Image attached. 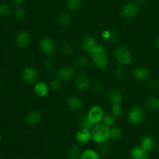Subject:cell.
Wrapping results in <instances>:
<instances>
[{"mask_svg": "<svg viewBox=\"0 0 159 159\" xmlns=\"http://www.w3.org/2000/svg\"><path fill=\"white\" fill-rule=\"evenodd\" d=\"M111 113H113L115 116L119 117L123 114V108L121 104H115L111 107Z\"/></svg>", "mask_w": 159, "mask_h": 159, "instance_id": "obj_36", "label": "cell"}, {"mask_svg": "<svg viewBox=\"0 0 159 159\" xmlns=\"http://www.w3.org/2000/svg\"><path fill=\"white\" fill-rule=\"evenodd\" d=\"M148 86L152 90H158L159 89V82L158 80H155V79L150 80L148 82Z\"/></svg>", "mask_w": 159, "mask_h": 159, "instance_id": "obj_40", "label": "cell"}, {"mask_svg": "<svg viewBox=\"0 0 159 159\" xmlns=\"http://www.w3.org/2000/svg\"><path fill=\"white\" fill-rule=\"evenodd\" d=\"M43 67H44V69L47 72L53 73L56 71V62L54 61V59L49 57L44 61Z\"/></svg>", "mask_w": 159, "mask_h": 159, "instance_id": "obj_32", "label": "cell"}, {"mask_svg": "<svg viewBox=\"0 0 159 159\" xmlns=\"http://www.w3.org/2000/svg\"><path fill=\"white\" fill-rule=\"evenodd\" d=\"M34 94L39 98L46 97L50 92V86L43 81H38L34 84Z\"/></svg>", "mask_w": 159, "mask_h": 159, "instance_id": "obj_17", "label": "cell"}, {"mask_svg": "<svg viewBox=\"0 0 159 159\" xmlns=\"http://www.w3.org/2000/svg\"><path fill=\"white\" fill-rule=\"evenodd\" d=\"M107 99L111 105L122 104L124 102V96L120 90L116 89H111L107 92Z\"/></svg>", "mask_w": 159, "mask_h": 159, "instance_id": "obj_18", "label": "cell"}, {"mask_svg": "<svg viewBox=\"0 0 159 159\" xmlns=\"http://www.w3.org/2000/svg\"><path fill=\"white\" fill-rule=\"evenodd\" d=\"M65 103H66L68 108L73 111H79V110H82L83 107V101L79 96H75V95L68 96L65 100Z\"/></svg>", "mask_w": 159, "mask_h": 159, "instance_id": "obj_14", "label": "cell"}, {"mask_svg": "<svg viewBox=\"0 0 159 159\" xmlns=\"http://www.w3.org/2000/svg\"><path fill=\"white\" fill-rule=\"evenodd\" d=\"M99 145H100V147H99V152L101 155H103V156L105 155L106 156V155H108L110 153V152H111V148L107 144V142L102 144H99Z\"/></svg>", "mask_w": 159, "mask_h": 159, "instance_id": "obj_37", "label": "cell"}, {"mask_svg": "<svg viewBox=\"0 0 159 159\" xmlns=\"http://www.w3.org/2000/svg\"><path fill=\"white\" fill-rule=\"evenodd\" d=\"M22 79L27 84H35L38 80V71L34 67L27 65L21 71Z\"/></svg>", "mask_w": 159, "mask_h": 159, "instance_id": "obj_8", "label": "cell"}, {"mask_svg": "<svg viewBox=\"0 0 159 159\" xmlns=\"http://www.w3.org/2000/svg\"><path fill=\"white\" fill-rule=\"evenodd\" d=\"M90 65V61L88 57H84V56H80L78 57L75 61V66L79 69H85L89 68Z\"/></svg>", "mask_w": 159, "mask_h": 159, "instance_id": "obj_25", "label": "cell"}, {"mask_svg": "<svg viewBox=\"0 0 159 159\" xmlns=\"http://www.w3.org/2000/svg\"><path fill=\"white\" fill-rule=\"evenodd\" d=\"M134 1L137 2L141 3V2H144V1H145V0H134Z\"/></svg>", "mask_w": 159, "mask_h": 159, "instance_id": "obj_44", "label": "cell"}, {"mask_svg": "<svg viewBox=\"0 0 159 159\" xmlns=\"http://www.w3.org/2000/svg\"><path fill=\"white\" fill-rule=\"evenodd\" d=\"M146 117L145 111L140 107H132L127 113V120L133 125H139L144 122Z\"/></svg>", "mask_w": 159, "mask_h": 159, "instance_id": "obj_4", "label": "cell"}, {"mask_svg": "<svg viewBox=\"0 0 159 159\" xmlns=\"http://www.w3.org/2000/svg\"><path fill=\"white\" fill-rule=\"evenodd\" d=\"M145 107L151 112H157L159 110V98L155 96L148 98L145 101Z\"/></svg>", "mask_w": 159, "mask_h": 159, "instance_id": "obj_23", "label": "cell"}, {"mask_svg": "<svg viewBox=\"0 0 159 159\" xmlns=\"http://www.w3.org/2000/svg\"><path fill=\"white\" fill-rule=\"evenodd\" d=\"M78 123H79V125L80 126L81 128L92 129L93 127V124L89 120L87 114H81L78 118Z\"/></svg>", "mask_w": 159, "mask_h": 159, "instance_id": "obj_30", "label": "cell"}, {"mask_svg": "<svg viewBox=\"0 0 159 159\" xmlns=\"http://www.w3.org/2000/svg\"><path fill=\"white\" fill-rule=\"evenodd\" d=\"M82 0H68L67 8L71 12H77L82 7Z\"/></svg>", "mask_w": 159, "mask_h": 159, "instance_id": "obj_26", "label": "cell"}, {"mask_svg": "<svg viewBox=\"0 0 159 159\" xmlns=\"http://www.w3.org/2000/svg\"><path fill=\"white\" fill-rule=\"evenodd\" d=\"M132 76L137 81L143 82V81L148 80L150 78L151 73L150 71L147 68H145V67L138 66L133 69V71H132Z\"/></svg>", "mask_w": 159, "mask_h": 159, "instance_id": "obj_16", "label": "cell"}, {"mask_svg": "<svg viewBox=\"0 0 159 159\" xmlns=\"http://www.w3.org/2000/svg\"><path fill=\"white\" fill-rule=\"evenodd\" d=\"M80 159H101V155L94 149L88 148L82 151Z\"/></svg>", "mask_w": 159, "mask_h": 159, "instance_id": "obj_24", "label": "cell"}, {"mask_svg": "<svg viewBox=\"0 0 159 159\" xmlns=\"http://www.w3.org/2000/svg\"><path fill=\"white\" fill-rule=\"evenodd\" d=\"M61 53L65 57H70V56L72 55L75 52V49L73 45L71 44L69 42H65L62 44L61 48Z\"/></svg>", "mask_w": 159, "mask_h": 159, "instance_id": "obj_31", "label": "cell"}, {"mask_svg": "<svg viewBox=\"0 0 159 159\" xmlns=\"http://www.w3.org/2000/svg\"><path fill=\"white\" fill-rule=\"evenodd\" d=\"M31 36L28 31L21 30L16 34L15 37V44L20 49L26 48L30 44Z\"/></svg>", "mask_w": 159, "mask_h": 159, "instance_id": "obj_12", "label": "cell"}, {"mask_svg": "<svg viewBox=\"0 0 159 159\" xmlns=\"http://www.w3.org/2000/svg\"><path fill=\"white\" fill-rule=\"evenodd\" d=\"M82 149L79 144H71L66 151V155L69 159H80Z\"/></svg>", "mask_w": 159, "mask_h": 159, "instance_id": "obj_21", "label": "cell"}, {"mask_svg": "<svg viewBox=\"0 0 159 159\" xmlns=\"http://www.w3.org/2000/svg\"><path fill=\"white\" fill-rule=\"evenodd\" d=\"M14 16L17 20H23L26 16V12L23 7H17L14 10Z\"/></svg>", "mask_w": 159, "mask_h": 159, "instance_id": "obj_34", "label": "cell"}, {"mask_svg": "<svg viewBox=\"0 0 159 159\" xmlns=\"http://www.w3.org/2000/svg\"><path fill=\"white\" fill-rule=\"evenodd\" d=\"M116 116H115L113 113H106L103 116V119H102V124H105L106 126L109 127H113L116 125Z\"/></svg>", "mask_w": 159, "mask_h": 159, "instance_id": "obj_27", "label": "cell"}, {"mask_svg": "<svg viewBox=\"0 0 159 159\" xmlns=\"http://www.w3.org/2000/svg\"><path fill=\"white\" fill-rule=\"evenodd\" d=\"M108 51L102 45L98 44L91 54V59L95 66L99 69H104L108 65Z\"/></svg>", "mask_w": 159, "mask_h": 159, "instance_id": "obj_2", "label": "cell"}, {"mask_svg": "<svg viewBox=\"0 0 159 159\" xmlns=\"http://www.w3.org/2000/svg\"><path fill=\"white\" fill-rule=\"evenodd\" d=\"M123 137H124V131L121 127L114 126L110 128V138L111 139L118 141V140L122 139Z\"/></svg>", "mask_w": 159, "mask_h": 159, "instance_id": "obj_28", "label": "cell"}, {"mask_svg": "<svg viewBox=\"0 0 159 159\" xmlns=\"http://www.w3.org/2000/svg\"><path fill=\"white\" fill-rule=\"evenodd\" d=\"M92 140L98 144L108 142L110 139V127H107L102 123L93 126L91 129Z\"/></svg>", "mask_w": 159, "mask_h": 159, "instance_id": "obj_1", "label": "cell"}, {"mask_svg": "<svg viewBox=\"0 0 159 159\" xmlns=\"http://www.w3.org/2000/svg\"><path fill=\"white\" fill-rule=\"evenodd\" d=\"M119 40H120L119 34H118L116 32H114V31H111L110 37H109V39L107 41L110 42V43H116V42L119 41Z\"/></svg>", "mask_w": 159, "mask_h": 159, "instance_id": "obj_39", "label": "cell"}, {"mask_svg": "<svg viewBox=\"0 0 159 159\" xmlns=\"http://www.w3.org/2000/svg\"><path fill=\"white\" fill-rule=\"evenodd\" d=\"M113 57L115 61L122 66H127L133 60V55L127 47L124 45H118L113 51Z\"/></svg>", "mask_w": 159, "mask_h": 159, "instance_id": "obj_3", "label": "cell"}, {"mask_svg": "<svg viewBox=\"0 0 159 159\" xmlns=\"http://www.w3.org/2000/svg\"><path fill=\"white\" fill-rule=\"evenodd\" d=\"M1 141H2V135L1 134H0V143H1Z\"/></svg>", "mask_w": 159, "mask_h": 159, "instance_id": "obj_46", "label": "cell"}, {"mask_svg": "<svg viewBox=\"0 0 159 159\" xmlns=\"http://www.w3.org/2000/svg\"><path fill=\"white\" fill-rule=\"evenodd\" d=\"M139 11V6L137 5V3L130 2L123 6L121 9V15L127 20H132L138 15Z\"/></svg>", "mask_w": 159, "mask_h": 159, "instance_id": "obj_10", "label": "cell"}, {"mask_svg": "<svg viewBox=\"0 0 159 159\" xmlns=\"http://www.w3.org/2000/svg\"><path fill=\"white\" fill-rule=\"evenodd\" d=\"M56 20L60 26H67L71 24L73 20L71 14L66 12H62L57 15Z\"/></svg>", "mask_w": 159, "mask_h": 159, "instance_id": "obj_22", "label": "cell"}, {"mask_svg": "<svg viewBox=\"0 0 159 159\" xmlns=\"http://www.w3.org/2000/svg\"><path fill=\"white\" fill-rule=\"evenodd\" d=\"M140 146L147 152H150L155 148V141L154 138L150 135H145L143 137L140 141Z\"/></svg>", "mask_w": 159, "mask_h": 159, "instance_id": "obj_20", "label": "cell"}, {"mask_svg": "<svg viewBox=\"0 0 159 159\" xmlns=\"http://www.w3.org/2000/svg\"><path fill=\"white\" fill-rule=\"evenodd\" d=\"M156 147H157V148H158V149H159V142L158 143V144H156Z\"/></svg>", "mask_w": 159, "mask_h": 159, "instance_id": "obj_45", "label": "cell"}, {"mask_svg": "<svg viewBox=\"0 0 159 159\" xmlns=\"http://www.w3.org/2000/svg\"><path fill=\"white\" fill-rule=\"evenodd\" d=\"M92 88H93V91L95 93H97V94H101V93H103L104 91L106 90V86L105 84L102 82H99V81H96L92 85Z\"/></svg>", "mask_w": 159, "mask_h": 159, "instance_id": "obj_33", "label": "cell"}, {"mask_svg": "<svg viewBox=\"0 0 159 159\" xmlns=\"http://www.w3.org/2000/svg\"><path fill=\"white\" fill-rule=\"evenodd\" d=\"M43 119V114L40 111L37 110H30L24 116V121L28 126L35 127L40 124Z\"/></svg>", "mask_w": 159, "mask_h": 159, "instance_id": "obj_11", "label": "cell"}, {"mask_svg": "<svg viewBox=\"0 0 159 159\" xmlns=\"http://www.w3.org/2000/svg\"><path fill=\"white\" fill-rule=\"evenodd\" d=\"M92 140L91 129L80 128L75 134V141L79 144H85Z\"/></svg>", "mask_w": 159, "mask_h": 159, "instance_id": "obj_15", "label": "cell"}, {"mask_svg": "<svg viewBox=\"0 0 159 159\" xmlns=\"http://www.w3.org/2000/svg\"><path fill=\"white\" fill-rule=\"evenodd\" d=\"M38 46L41 52L48 57L54 56L57 51L55 42L48 37H43L40 38L38 42Z\"/></svg>", "mask_w": 159, "mask_h": 159, "instance_id": "obj_5", "label": "cell"}, {"mask_svg": "<svg viewBox=\"0 0 159 159\" xmlns=\"http://www.w3.org/2000/svg\"><path fill=\"white\" fill-rule=\"evenodd\" d=\"M97 46V41L94 36L92 34H85L82 40V48L85 53L91 54Z\"/></svg>", "mask_w": 159, "mask_h": 159, "instance_id": "obj_13", "label": "cell"}, {"mask_svg": "<svg viewBox=\"0 0 159 159\" xmlns=\"http://www.w3.org/2000/svg\"><path fill=\"white\" fill-rule=\"evenodd\" d=\"M110 33H111V30H104L102 33H101V37L103 40H108L109 37H110Z\"/></svg>", "mask_w": 159, "mask_h": 159, "instance_id": "obj_41", "label": "cell"}, {"mask_svg": "<svg viewBox=\"0 0 159 159\" xmlns=\"http://www.w3.org/2000/svg\"><path fill=\"white\" fill-rule=\"evenodd\" d=\"M56 77L61 82H68L75 77V69L71 65H63L56 71Z\"/></svg>", "mask_w": 159, "mask_h": 159, "instance_id": "obj_6", "label": "cell"}, {"mask_svg": "<svg viewBox=\"0 0 159 159\" xmlns=\"http://www.w3.org/2000/svg\"><path fill=\"white\" fill-rule=\"evenodd\" d=\"M12 11V6L9 3L2 2L0 4V17L2 18H6L9 16Z\"/></svg>", "mask_w": 159, "mask_h": 159, "instance_id": "obj_29", "label": "cell"}, {"mask_svg": "<svg viewBox=\"0 0 159 159\" xmlns=\"http://www.w3.org/2000/svg\"><path fill=\"white\" fill-rule=\"evenodd\" d=\"M75 86L79 91H86L91 86V79L86 73H79L74 80Z\"/></svg>", "mask_w": 159, "mask_h": 159, "instance_id": "obj_9", "label": "cell"}, {"mask_svg": "<svg viewBox=\"0 0 159 159\" xmlns=\"http://www.w3.org/2000/svg\"><path fill=\"white\" fill-rule=\"evenodd\" d=\"M155 48H157V49L159 50V37H158V38H157V40H155Z\"/></svg>", "mask_w": 159, "mask_h": 159, "instance_id": "obj_43", "label": "cell"}, {"mask_svg": "<svg viewBox=\"0 0 159 159\" xmlns=\"http://www.w3.org/2000/svg\"><path fill=\"white\" fill-rule=\"evenodd\" d=\"M49 86L50 89H51L52 90L57 91V90H58L59 89L61 88V82L58 79H55L50 82Z\"/></svg>", "mask_w": 159, "mask_h": 159, "instance_id": "obj_38", "label": "cell"}, {"mask_svg": "<svg viewBox=\"0 0 159 159\" xmlns=\"http://www.w3.org/2000/svg\"><path fill=\"white\" fill-rule=\"evenodd\" d=\"M11 1L15 4H22L25 0H11Z\"/></svg>", "mask_w": 159, "mask_h": 159, "instance_id": "obj_42", "label": "cell"}, {"mask_svg": "<svg viewBox=\"0 0 159 159\" xmlns=\"http://www.w3.org/2000/svg\"><path fill=\"white\" fill-rule=\"evenodd\" d=\"M130 159H149L148 152L143 149L141 146H135L130 151Z\"/></svg>", "mask_w": 159, "mask_h": 159, "instance_id": "obj_19", "label": "cell"}, {"mask_svg": "<svg viewBox=\"0 0 159 159\" xmlns=\"http://www.w3.org/2000/svg\"><path fill=\"white\" fill-rule=\"evenodd\" d=\"M113 74H114L115 77L117 78V79H123L124 77H125L126 70L124 68V66L120 65V66L116 67L114 69Z\"/></svg>", "mask_w": 159, "mask_h": 159, "instance_id": "obj_35", "label": "cell"}, {"mask_svg": "<svg viewBox=\"0 0 159 159\" xmlns=\"http://www.w3.org/2000/svg\"><path fill=\"white\" fill-rule=\"evenodd\" d=\"M86 114L90 123L93 124V126H95L102 122V119H103L105 113H104L103 109L100 106L95 105L89 110Z\"/></svg>", "mask_w": 159, "mask_h": 159, "instance_id": "obj_7", "label": "cell"}]
</instances>
